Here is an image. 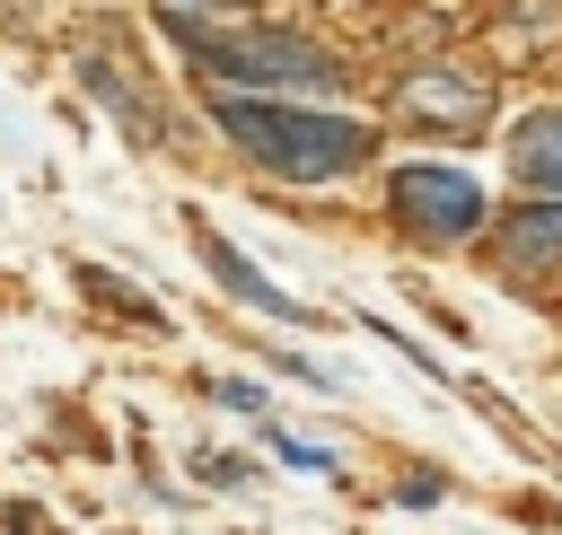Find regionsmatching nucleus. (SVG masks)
Wrapping results in <instances>:
<instances>
[{
    "label": "nucleus",
    "mask_w": 562,
    "mask_h": 535,
    "mask_svg": "<svg viewBox=\"0 0 562 535\" xmlns=\"http://www.w3.org/2000/svg\"><path fill=\"white\" fill-rule=\"evenodd\" d=\"M211 123L246 149V158H263L272 175H290V184H334V175H351L360 158H369V123H351V114H316V105H281V96H237V88H220L211 79Z\"/></svg>",
    "instance_id": "nucleus-1"
},
{
    "label": "nucleus",
    "mask_w": 562,
    "mask_h": 535,
    "mask_svg": "<svg viewBox=\"0 0 562 535\" xmlns=\"http://www.w3.org/2000/svg\"><path fill=\"white\" fill-rule=\"evenodd\" d=\"M167 35H176V53L184 61H202L220 88H255V96H334L351 70L325 53V44H307V35H290V26H211V18H193V9H167Z\"/></svg>",
    "instance_id": "nucleus-2"
},
{
    "label": "nucleus",
    "mask_w": 562,
    "mask_h": 535,
    "mask_svg": "<svg viewBox=\"0 0 562 535\" xmlns=\"http://www.w3.org/2000/svg\"><path fill=\"white\" fill-rule=\"evenodd\" d=\"M386 202H395V219L422 228V237H465V228L483 219V184L457 175V167H395V175H386Z\"/></svg>",
    "instance_id": "nucleus-3"
},
{
    "label": "nucleus",
    "mask_w": 562,
    "mask_h": 535,
    "mask_svg": "<svg viewBox=\"0 0 562 535\" xmlns=\"http://www.w3.org/2000/svg\"><path fill=\"white\" fill-rule=\"evenodd\" d=\"M395 105H404V114H422V123L474 132V123L492 114V79H483V70H457V61H430V70H404Z\"/></svg>",
    "instance_id": "nucleus-4"
},
{
    "label": "nucleus",
    "mask_w": 562,
    "mask_h": 535,
    "mask_svg": "<svg viewBox=\"0 0 562 535\" xmlns=\"http://www.w3.org/2000/svg\"><path fill=\"white\" fill-rule=\"evenodd\" d=\"M193 237H202V263L220 272V289H228V298H246V307H263V316H281V325H307V316H316V307H307V298H290L281 281H263V272H255L220 228H193Z\"/></svg>",
    "instance_id": "nucleus-5"
},
{
    "label": "nucleus",
    "mask_w": 562,
    "mask_h": 535,
    "mask_svg": "<svg viewBox=\"0 0 562 535\" xmlns=\"http://www.w3.org/2000/svg\"><path fill=\"white\" fill-rule=\"evenodd\" d=\"M501 254L509 272H562V202H527L501 219Z\"/></svg>",
    "instance_id": "nucleus-6"
},
{
    "label": "nucleus",
    "mask_w": 562,
    "mask_h": 535,
    "mask_svg": "<svg viewBox=\"0 0 562 535\" xmlns=\"http://www.w3.org/2000/svg\"><path fill=\"white\" fill-rule=\"evenodd\" d=\"M509 167H518V184H562V105H544L509 132Z\"/></svg>",
    "instance_id": "nucleus-7"
},
{
    "label": "nucleus",
    "mask_w": 562,
    "mask_h": 535,
    "mask_svg": "<svg viewBox=\"0 0 562 535\" xmlns=\"http://www.w3.org/2000/svg\"><path fill=\"white\" fill-rule=\"evenodd\" d=\"M79 79H88V88H97V96L123 114V132H132V140H158V105H149V96L123 79V61H114V53H88V61H79Z\"/></svg>",
    "instance_id": "nucleus-8"
},
{
    "label": "nucleus",
    "mask_w": 562,
    "mask_h": 535,
    "mask_svg": "<svg viewBox=\"0 0 562 535\" xmlns=\"http://www.w3.org/2000/svg\"><path fill=\"white\" fill-rule=\"evenodd\" d=\"M518 35H527V44H553V35H562V9H553V0H518V9H501V44H518Z\"/></svg>",
    "instance_id": "nucleus-9"
},
{
    "label": "nucleus",
    "mask_w": 562,
    "mask_h": 535,
    "mask_svg": "<svg viewBox=\"0 0 562 535\" xmlns=\"http://www.w3.org/2000/svg\"><path fill=\"white\" fill-rule=\"evenodd\" d=\"M184 9H220V0H184Z\"/></svg>",
    "instance_id": "nucleus-10"
}]
</instances>
